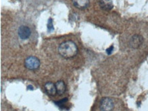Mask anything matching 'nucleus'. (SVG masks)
<instances>
[{
	"mask_svg": "<svg viewBox=\"0 0 148 111\" xmlns=\"http://www.w3.org/2000/svg\"><path fill=\"white\" fill-rule=\"evenodd\" d=\"M58 51L61 56L68 59L75 57L78 53V47L76 44L72 41L63 42L59 46Z\"/></svg>",
	"mask_w": 148,
	"mask_h": 111,
	"instance_id": "nucleus-1",
	"label": "nucleus"
},
{
	"mask_svg": "<svg viewBox=\"0 0 148 111\" xmlns=\"http://www.w3.org/2000/svg\"><path fill=\"white\" fill-rule=\"evenodd\" d=\"M40 66L39 59L35 56H29L25 60V67L29 70L35 71L38 69Z\"/></svg>",
	"mask_w": 148,
	"mask_h": 111,
	"instance_id": "nucleus-2",
	"label": "nucleus"
},
{
	"mask_svg": "<svg viewBox=\"0 0 148 111\" xmlns=\"http://www.w3.org/2000/svg\"><path fill=\"white\" fill-rule=\"evenodd\" d=\"M100 107L102 111H112L114 108V102L112 99L104 97L100 101Z\"/></svg>",
	"mask_w": 148,
	"mask_h": 111,
	"instance_id": "nucleus-3",
	"label": "nucleus"
},
{
	"mask_svg": "<svg viewBox=\"0 0 148 111\" xmlns=\"http://www.w3.org/2000/svg\"><path fill=\"white\" fill-rule=\"evenodd\" d=\"M143 43V38L139 34H134L129 41V45L132 49H138Z\"/></svg>",
	"mask_w": 148,
	"mask_h": 111,
	"instance_id": "nucleus-4",
	"label": "nucleus"
},
{
	"mask_svg": "<svg viewBox=\"0 0 148 111\" xmlns=\"http://www.w3.org/2000/svg\"><path fill=\"white\" fill-rule=\"evenodd\" d=\"M18 36L22 40H26L28 38H29L30 35H31V30H30L29 27L25 26H21L18 28Z\"/></svg>",
	"mask_w": 148,
	"mask_h": 111,
	"instance_id": "nucleus-5",
	"label": "nucleus"
},
{
	"mask_svg": "<svg viewBox=\"0 0 148 111\" xmlns=\"http://www.w3.org/2000/svg\"><path fill=\"white\" fill-rule=\"evenodd\" d=\"M74 6L79 10H85L88 8L90 5L89 0H73Z\"/></svg>",
	"mask_w": 148,
	"mask_h": 111,
	"instance_id": "nucleus-6",
	"label": "nucleus"
},
{
	"mask_svg": "<svg viewBox=\"0 0 148 111\" xmlns=\"http://www.w3.org/2000/svg\"><path fill=\"white\" fill-rule=\"evenodd\" d=\"M45 90H46L47 93H48L49 95L51 96H55L57 94V89H56V86L54 85L53 82H47L45 84Z\"/></svg>",
	"mask_w": 148,
	"mask_h": 111,
	"instance_id": "nucleus-7",
	"label": "nucleus"
},
{
	"mask_svg": "<svg viewBox=\"0 0 148 111\" xmlns=\"http://www.w3.org/2000/svg\"><path fill=\"white\" fill-rule=\"evenodd\" d=\"M100 6L104 10H111L113 8L112 0H100Z\"/></svg>",
	"mask_w": 148,
	"mask_h": 111,
	"instance_id": "nucleus-8",
	"label": "nucleus"
},
{
	"mask_svg": "<svg viewBox=\"0 0 148 111\" xmlns=\"http://www.w3.org/2000/svg\"><path fill=\"white\" fill-rule=\"evenodd\" d=\"M56 89H57V93L59 95H63L64 93L66 92V87L65 83L62 80L60 81L57 82V83L56 84Z\"/></svg>",
	"mask_w": 148,
	"mask_h": 111,
	"instance_id": "nucleus-9",
	"label": "nucleus"
},
{
	"mask_svg": "<svg viewBox=\"0 0 148 111\" xmlns=\"http://www.w3.org/2000/svg\"><path fill=\"white\" fill-rule=\"evenodd\" d=\"M53 19L51 18H49L48 20V23H47V30L49 32H51L53 31Z\"/></svg>",
	"mask_w": 148,
	"mask_h": 111,
	"instance_id": "nucleus-10",
	"label": "nucleus"
},
{
	"mask_svg": "<svg viewBox=\"0 0 148 111\" xmlns=\"http://www.w3.org/2000/svg\"><path fill=\"white\" fill-rule=\"evenodd\" d=\"M67 101H68V98H66H66L62 99V100L59 101H58V102H56V104L58 105V106H61V105H63L64 104H65Z\"/></svg>",
	"mask_w": 148,
	"mask_h": 111,
	"instance_id": "nucleus-11",
	"label": "nucleus"
},
{
	"mask_svg": "<svg viewBox=\"0 0 148 111\" xmlns=\"http://www.w3.org/2000/svg\"><path fill=\"white\" fill-rule=\"evenodd\" d=\"M113 49H114V47H113V45H111V47H109V48L107 49V51H106V52H107V53L108 55H111L112 52H113Z\"/></svg>",
	"mask_w": 148,
	"mask_h": 111,
	"instance_id": "nucleus-12",
	"label": "nucleus"
}]
</instances>
